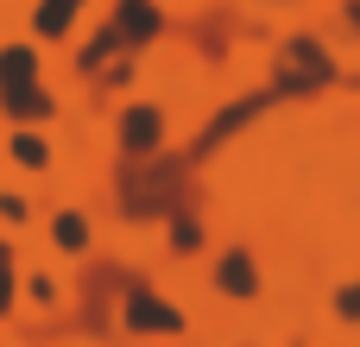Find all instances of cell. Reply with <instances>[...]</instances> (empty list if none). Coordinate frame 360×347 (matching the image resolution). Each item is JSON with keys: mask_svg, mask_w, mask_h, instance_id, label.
Listing matches in <instances>:
<instances>
[{"mask_svg": "<svg viewBox=\"0 0 360 347\" xmlns=\"http://www.w3.org/2000/svg\"><path fill=\"white\" fill-rule=\"evenodd\" d=\"M177 196V164H152V171H127V183H120V202L133 209V215H158L165 202Z\"/></svg>", "mask_w": 360, "mask_h": 347, "instance_id": "6da1fadb", "label": "cell"}, {"mask_svg": "<svg viewBox=\"0 0 360 347\" xmlns=\"http://www.w3.org/2000/svg\"><path fill=\"white\" fill-rule=\"evenodd\" d=\"M127 322H133V329H152V335H171L184 316L165 310V303H152V297H133V303H127Z\"/></svg>", "mask_w": 360, "mask_h": 347, "instance_id": "7a4b0ae2", "label": "cell"}, {"mask_svg": "<svg viewBox=\"0 0 360 347\" xmlns=\"http://www.w3.org/2000/svg\"><path fill=\"white\" fill-rule=\"evenodd\" d=\"M120 139H127V152H152L158 145V114L152 107H133L127 126H120Z\"/></svg>", "mask_w": 360, "mask_h": 347, "instance_id": "3957f363", "label": "cell"}, {"mask_svg": "<svg viewBox=\"0 0 360 347\" xmlns=\"http://www.w3.org/2000/svg\"><path fill=\"white\" fill-rule=\"evenodd\" d=\"M114 32H120V38H152V32H158V13L139 6V0H127V6L114 13Z\"/></svg>", "mask_w": 360, "mask_h": 347, "instance_id": "277c9868", "label": "cell"}, {"mask_svg": "<svg viewBox=\"0 0 360 347\" xmlns=\"http://www.w3.org/2000/svg\"><path fill=\"white\" fill-rule=\"evenodd\" d=\"M32 89V51H0V95Z\"/></svg>", "mask_w": 360, "mask_h": 347, "instance_id": "5b68a950", "label": "cell"}, {"mask_svg": "<svg viewBox=\"0 0 360 347\" xmlns=\"http://www.w3.org/2000/svg\"><path fill=\"white\" fill-rule=\"evenodd\" d=\"M221 291L247 297V291H253V266H247V259H228V266H221Z\"/></svg>", "mask_w": 360, "mask_h": 347, "instance_id": "8992f818", "label": "cell"}, {"mask_svg": "<svg viewBox=\"0 0 360 347\" xmlns=\"http://www.w3.org/2000/svg\"><path fill=\"white\" fill-rule=\"evenodd\" d=\"M6 114H51V95H38V89H19V95H6Z\"/></svg>", "mask_w": 360, "mask_h": 347, "instance_id": "52a82bcc", "label": "cell"}, {"mask_svg": "<svg viewBox=\"0 0 360 347\" xmlns=\"http://www.w3.org/2000/svg\"><path fill=\"white\" fill-rule=\"evenodd\" d=\"M13 158H19V164H44L51 152H44V139H32V133H19V139H13Z\"/></svg>", "mask_w": 360, "mask_h": 347, "instance_id": "ba28073f", "label": "cell"}, {"mask_svg": "<svg viewBox=\"0 0 360 347\" xmlns=\"http://www.w3.org/2000/svg\"><path fill=\"white\" fill-rule=\"evenodd\" d=\"M82 240H89V228H82V215H63V221H57V247H70V253H76Z\"/></svg>", "mask_w": 360, "mask_h": 347, "instance_id": "9c48e42d", "label": "cell"}, {"mask_svg": "<svg viewBox=\"0 0 360 347\" xmlns=\"http://www.w3.org/2000/svg\"><path fill=\"white\" fill-rule=\"evenodd\" d=\"M342 316H360V284H354V291H342Z\"/></svg>", "mask_w": 360, "mask_h": 347, "instance_id": "30bf717a", "label": "cell"}, {"mask_svg": "<svg viewBox=\"0 0 360 347\" xmlns=\"http://www.w3.org/2000/svg\"><path fill=\"white\" fill-rule=\"evenodd\" d=\"M13 303V278H6V259H0V310Z\"/></svg>", "mask_w": 360, "mask_h": 347, "instance_id": "8fae6325", "label": "cell"}, {"mask_svg": "<svg viewBox=\"0 0 360 347\" xmlns=\"http://www.w3.org/2000/svg\"><path fill=\"white\" fill-rule=\"evenodd\" d=\"M0 259H6V253H0Z\"/></svg>", "mask_w": 360, "mask_h": 347, "instance_id": "7c38bea8", "label": "cell"}]
</instances>
